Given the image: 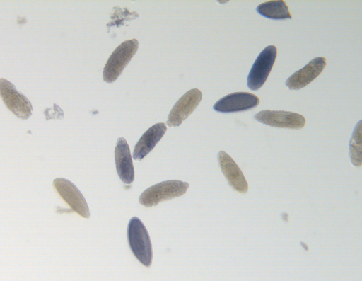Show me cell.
Here are the masks:
<instances>
[{"instance_id":"cell-1","label":"cell","mask_w":362,"mask_h":281,"mask_svg":"<svg viewBox=\"0 0 362 281\" xmlns=\"http://www.w3.org/2000/svg\"><path fill=\"white\" fill-rule=\"evenodd\" d=\"M128 243L134 256L146 267H151L152 263V246L146 226L138 217H133L128 224Z\"/></svg>"},{"instance_id":"cell-2","label":"cell","mask_w":362,"mask_h":281,"mask_svg":"<svg viewBox=\"0 0 362 281\" xmlns=\"http://www.w3.org/2000/svg\"><path fill=\"white\" fill-rule=\"evenodd\" d=\"M139 49L137 39L127 40L119 45L107 59L103 71V79L106 83L112 84L119 79L124 68L129 64Z\"/></svg>"},{"instance_id":"cell-3","label":"cell","mask_w":362,"mask_h":281,"mask_svg":"<svg viewBox=\"0 0 362 281\" xmlns=\"http://www.w3.org/2000/svg\"><path fill=\"white\" fill-rule=\"evenodd\" d=\"M189 183L180 180H167L151 186L140 196V204L146 207L157 206L161 202L185 195Z\"/></svg>"},{"instance_id":"cell-4","label":"cell","mask_w":362,"mask_h":281,"mask_svg":"<svg viewBox=\"0 0 362 281\" xmlns=\"http://www.w3.org/2000/svg\"><path fill=\"white\" fill-rule=\"evenodd\" d=\"M0 97L8 109L19 119L28 120L33 115V105L28 97L19 93L16 86L5 79H0Z\"/></svg>"},{"instance_id":"cell-5","label":"cell","mask_w":362,"mask_h":281,"mask_svg":"<svg viewBox=\"0 0 362 281\" xmlns=\"http://www.w3.org/2000/svg\"><path fill=\"white\" fill-rule=\"evenodd\" d=\"M277 49L275 46H269L259 54L247 78L248 88L251 91H258L266 83L276 60Z\"/></svg>"},{"instance_id":"cell-6","label":"cell","mask_w":362,"mask_h":281,"mask_svg":"<svg viewBox=\"0 0 362 281\" xmlns=\"http://www.w3.org/2000/svg\"><path fill=\"white\" fill-rule=\"evenodd\" d=\"M54 188L65 203L69 205L73 212H77L85 219H89L90 214H89L88 203L74 183L65 178H59L54 180Z\"/></svg>"},{"instance_id":"cell-7","label":"cell","mask_w":362,"mask_h":281,"mask_svg":"<svg viewBox=\"0 0 362 281\" xmlns=\"http://www.w3.org/2000/svg\"><path fill=\"white\" fill-rule=\"evenodd\" d=\"M203 98V93L200 89L193 88L181 97L180 101L175 103L169 117H168L167 125L170 127H177L192 114Z\"/></svg>"},{"instance_id":"cell-8","label":"cell","mask_w":362,"mask_h":281,"mask_svg":"<svg viewBox=\"0 0 362 281\" xmlns=\"http://www.w3.org/2000/svg\"><path fill=\"white\" fill-rule=\"evenodd\" d=\"M256 120L272 127L301 130L305 126L306 120L303 115L293 112L262 111L255 115Z\"/></svg>"},{"instance_id":"cell-9","label":"cell","mask_w":362,"mask_h":281,"mask_svg":"<svg viewBox=\"0 0 362 281\" xmlns=\"http://www.w3.org/2000/svg\"><path fill=\"white\" fill-rule=\"evenodd\" d=\"M259 105V98L255 94L235 93L223 97L214 104V111L219 113H238L248 111Z\"/></svg>"},{"instance_id":"cell-10","label":"cell","mask_w":362,"mask_h":281,"mask_svg":"<svg viewBox=\"0 0 362 281\" xmlns=\"http://www.w3.org/2000/svg\"><path fill=\"white\" fill-rule=\"evenodd\" d=\"M325 67H327V59L322 57H316V59L311 60L303 69L296 71L295 74L291 76L286 81V85L291 91H298V89L305 88L315 79L321 75Z\"/></svg>"},{"instance_id":"cell-11","label":"cell","mask_w":362,"mask_h":281,"mask_svg":"<svg viewBox=\"0 0 362 281\" xmlns=\"http://www.w3.org/2000/svg\"><path fill=\"white\" fill-rule=\"evenodd\" d=\"M218 159L220 168L227 180L229 181L230 188L238 193H247L249 189L247 180L235 160L225 151L219 152Z\"/></svg>"},{"instance_id":"cell-12","label":"cell","mask_w":362,"mask_h":281,"mask_svg":"<svg viewBox=\"0 0 362 281\" xmlns=\"http://www.w3.org/2000/svg\"><path fill=\"white\" fill-rule=\"evenodd\" d=\"M115 165L120 180L125 185H131L134 181V166L131 156L129 146L124 138L117 140L115 151Z\"/></svg>"},{"instance_id":"cell-13","label":"cell","mask_w":362,"mask_h":281,"mask_svg":"<svg viewBox=\"0 0 362 281\" xmlns=\"http://www.w3.org/2000/svg\"><path fill=\"white\" fill-rule=\"evenodd\" d=\"M166 131L167 126L165 123H157V125L151 126L144 132L136 144L133 152V159L139 160V161L143 160L152 149L156 148V144L161 140Z\"/></svg>"},{"instance_id":"cell-14","label":"cell","mask_w":362,"mask_h":281,"mask_svg":"<svg viewBox=\"0 0 362 281\" xmlns=\"http://www.w3.org/2000/svg\"><path fill=\"white\" fill-rule=\"evenodd\" d=\"M257 12L262 17L272 20H291L290 10L284 0H276V1H267L259 4L257 7Z\"/></svg>"},{"instance_id":"cell-15","label":"cell","mask_w":362,"mask_h":281,"mask_svg":"<svg viewBox=\"0 0 362 281\" xmlns=\"http://www.w3.org/2000/svg\"><path fill=\"white\" fill-rule=\"evenodd\" d=\"M362 122H358L350 142V156L351 163L356 167L362 165Z\"/></svg>"}]
</instances>
